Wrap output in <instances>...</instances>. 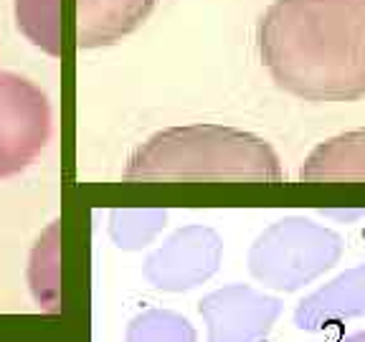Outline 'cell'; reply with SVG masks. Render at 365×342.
Masks as SVG:
<instances>
[{
    "label": "cell",
    "instance_id": "6da1fadb",
    "mask_svg": "<svg viewBox=\"0 0 365 342\" xmlns=\"http://www.w3.org/2000/svg\"><path fill=\"white\" fill-rule=\"evenodd\" d=\"M257 46L274 84L294 97H365V0H272Z\"/></svg>",
    "mask_w": 365,
    "mask_h": 342
},
{
    "label": "cell",
    "instance_id": "7a4b0ae2",
    "mask_svg": "<svg viewBox=\"0 0 365 342\" xmlns=\"http://www.w3.org/2000/svg\"><path fill=\"white\" fill-rule=\"evenodd\" d=\"M259 180L279 182L282 165L272 145L223 125L170 127L132 152L125 180Z\"/></svg>",
    "mask_w": 365,
    "mask_h": 342
},
{
    "label": "cell",
    "instance_id": "3957f363",
    "mask_svg": "<svg viewBox=\"0 0 365 342\" xmlns=\"http://www.w3.org/2000/svg\"><path fill=\"white\" fill-rule=\"evenodd\" d=\"M340 236L304 218L272 226L251 249V271L274 289L294 291L340 259Z\"/></svg>",
    "mask_w": 365,
    "mask_h": 342
},
{
    "label": "cell",
    "instance_id": "277c9868",
    "mask_svg": "<svg viewBox=\"0 0 365 342\" xmlns=\"http://www.w3.org/2000/svg\"><path fill=\"white\" fill-rule=\"evenodd\" d=\"M53 135L51 99L29 76L0 71V180L21 175Z\"/></svg>",
    "mask_w": 365,
    "mask_h": 342
},
{
    "label": "cell",
    "instance_id": "5b68a950",
    "mask_svg": "<svg viewBox=\"0 0 365 342\" xmlns=\"http://www.w3.org/2000/svg\"><path fill=\"white\" fill-rule=\"evenodd\" d=\"M279 312V299L239 284L213 291L200 302V314L208 322V342H259Z\"/></svg>",
    "mask_w": 365,
    "mask_h": 342
},
{
    "label": "cell",
    "instance_id": "8992f818",
    "mask_svg": "<svg viewBox=\"0 0 365 342\" xmlns=\"http://www.w3.org/2000/svg\"><path fill=\"white\" fill-rule=\"evenodd\" d=\"M221 241L208 228H185L148 261V279L158 289H193L216 271Z\"/></svg>",
    "mask_w": 365,
    "mask_h": 342
},
{
    "label": "cell",
    "instance_id": "52a82bcc",
    "mask_svg": "<svg viewBox=\"0 0 365 342\" xmlns=\"http://www.w3.org/2000/svg\"><path fill=\"white\" fill-rule=\"evenodd\" d=\"M158 8V0H76V46L107 48L135 33Z\"/></svg>",
    "mask_w": 365,
    "mask_h": 342
},
{
    "label": "cell",
    "instance_id": "ba28073f",
    "mask_svg": "<svg viewBox=\"0 0 365 342\" xmlns=\"http://www.w3.org/2000/svg\"><path fill=\"white\" fill-rule=\"evenodd\" d=\"M358 314H365V266L350 269L319 291L309 294L304 302H299L294 322L299 330L314 332Z\"/></svg>",
    "mask_w": 365,
    "mask_h": 342
},
{
    "label": "cell",
    "instance_id": "9c48e42d",
    "mask_svg": "<svg viewBox=\"0 0 365 342\" xmlns=\"http://www.w3.org/2000/svg\"><path fill=\"white\" fill-rule=\"evenodd\" d=\"M299 177L307 182L365 180V130L345 132L314 147Z\"/></svg>",
    "mask_w": 365,
    "mask_h": 342
},
{
    "label": "cell",
    "instance_id": "30bf717a",
    "mask_svg": "<svg viewBox=\"0 0 365 342\" xmlns=\"http://www.w3.org/2000/svg\"><path fill=\"white\" fill-rule=\"evenodd\" d=\"M13 18L26 41L46 56H63L61 0H13Z\"/></svg>",
    "mask_w": 365,
    "mask_h": 342
},
{
    "label": "cell",
    "instance_id": "8fae6325",
    "mask_svg": "<svg viewBox=\"0 0 365 342\" xmlns=\"http://www.w3.org/2000/svg\"><path fill=\"white\" fill-rule=\"evenodd\" d=\"M127 342H195V332L180 314L148 312L130 325Z\"/></svg>",
    "mask_w": 365,
    "mask_h": 342
},
{
    "label": "cell",
    "instance_id": "7c38bea8",
    "mask_svg": "<svg viewBox=\"0 0 365 342\" xmlns=\"http://www.w3.org/2000/svg\"><path fill=\"white\" fill-rule=\"evenodd\" d=\"M342 342H365V332H355V335L345 337Z\"/></svg>",
    "mask_w": 365,
    "mask_h": 342
}]
</instances>
